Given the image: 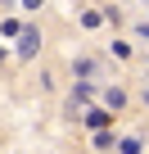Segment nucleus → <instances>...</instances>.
Returning a JSON list of instances; mask_svg holds the SVG:
<instances>
[{
    "label": "nucleus",
    "mask_w": 149,
    "mask_h": 154,
    "mask_svg": "<svg viewBox=\"0 0 149 154\" xmlns=\"http://www.w3.org/2000/svg\"><path fill=\"white\" fill-rule=\"evenodd\" d=\"M118 149H122V154H140V140H122Z\"/></svg>",
    "instance_id": "obj_4"
},
{
    "label": "nucleus",
    "mask_w": 149,
    "mask_h": 154,
    "mask_svg": "<svg viewBox=\"0 0 149 154\" xmlns=\"http://www.w3.org/2000/svg\"><path fill=\"white\" fill-rule=\"evenodd\" d=\"M36 45H41V32H36V27H23V41H18V54H23V59H32V54H36Z\"/></svg>",
    "instance_id": "obj_1"
},
{
    "label": "nucleus",
    "mask_w": 149,
    "mask_h": 154,
    "mask_svg": "<svg viewBox=\"0 0 149 154\" xmlns=\"http://www.w3.org/2000/svg\"><path fill=\"white\" fill-rule=\"evenodd\" d=\"M140 36H145V41H149V23H145V27H140Z\"/></svg>",
    "instance_id": "obj_5"
},
{
    "label": "nucleus",
    "mask_w": 149,
    "mask_h": 154,
    "mask_svg": "<svg viewBox=\"0 0 149 154\" xmlns=\"http://www.w3.org/2000/svg\"><path fill=\"white\" fill-rule=\"evenodd\" d=\"M86 122H91L95 131H104V127H109V113H104V109H86Z\"/></svg>",
    "instance_id": "obj_2"
},
{
    "label": "nucleus",
    "mask_w": 149,
    "mask_h": 154,
    "mask_svg": "<svg viewBox=\"0 0 149 154\" xmlns=\"http://www.w3.org/2000/svg\"><path fill=\"white\" fill-rule=\"evenodd\" d=\"M145 100H149V95H145Z\"/></svg>",
    "instance_id": "obj_6"
},
{
    "label": "nucleus",
    "mask_w": 149,
    "mask_h": 154,
    "mask_svg": "<svg viewBox=\"0 0 149 154\" xmlns=\"http://www.w3.org/2000/svg\"><path fill=\"white\" fill-rule=\"evenodd\" d=\"M86 100H91V86H86V82H82V86H77V91H72V100H68V104H72V109H77V104H86Z\"/></svg>",
    "instance_id": "obj_3"
}]
</instances>
